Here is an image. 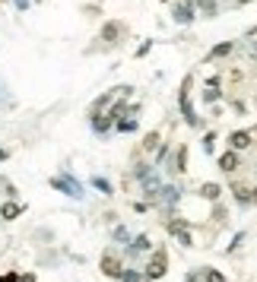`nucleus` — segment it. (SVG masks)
<instances>
[{
    "mask_svg": "<svg viewBox=\"0 0 257 282\" xmlns=\"http://www.w3.org/2000/svg\"><path fill=\"white\" fill-rule=\"evenodd\" d=\"M165 267H168V254L165 251H156V254H152V260H149V267H146V273H143V279H162V276H165Z\"/></svg>",
    "mask_w": 257,
    "mask_h": 282,
    "instance_id": "nucleus-1",
    "label": "nucleus"
},
{
    "mask_svg": "<svg viewBox=\"0 0 257 282\" xmlns=\"http://www.w3.org/2000/svg\"><path fill=\"white\" fill-rule=\"evenodd\" d=\"M51 187H54V190H64L67 196H76V200L83 196V187L76 184L73 178H54V181H51Z\"/></svg>",
    "mask_w": 257,
    "mask_h": 282,
    "instance_id": "nucleus-2",
    "label": "nucleus"
},
{
    "mask_svg": "<svg viewBox=\"0 0 257 282\" xmlns=\"http://www.w3.org/2000/svg\"><path fill=\"white\" fill-rule=\"evenodd\" d=\"M229 146H232L235 152L251 149V146H254V133H251V130H235L232 136H229Z\"/></svg>",
    "mask_w": 257,
    "mask_h": 282,
    "instance_id": "nucleus-3",
    "label": "nucleus"
},
{
    "mask_svg": "<svg viewBox=\"0 0 257 282\" xmlns=\"http://www.w3.org/2000/svg\"><path fill=\"white\" fill-rule=\"evenodd\" d=\"M238 165H242V152L229 149V152H222V156H219V168H222L226 175H235V172H238Z\"/></svg>",
    "mask_w": 257,
    "mask_h": 282,
    "instance_id": "nucleus-4",
    "label": "nucleus"
},
{
    "mask_svg": "<svg viewBox=\"0 0 257 282\" xmlns=\"http://www.w3.org/2000/svg\"><path fill=\"white\" fill-rule=\"evenodd\" d=\"M194 13H197V3H194V0H184V3L175 6V19H178V22H191Z\"/></svg>",
    "mask_w": 257,
    "mask_h": 282,
    "instance_id": "nucleus-5",
    "label": "nucleus"
},
{
    "mask_svg": "<svg viewBox=\"0 0 257 282\" xmlns=\"http://www.w3.org/2000/svg\"><path fill=\"white\" fill-rule=\"evenodd\" d=\"M102 273H105V276H111V279H121V263H118L115 257H111V254H105V257H102Z\"/></svg>",
    "mask_w": 257,
    "mask_h": 282,
    "instance_id": "nucleus-6",
    "label": "nucleus"
},
{
    "mask_svg": "<svg viewBox=\"0 0 257 282\" xmlns=\"http://www.w3.org/2000/svg\"><path fill=\"white\" fill-rule=\"evenodd\" d=\"M140 181H143V193H146V196H156L159 193V178L156 175H146V178H140Z\"/></svg>",
    "mask_w": 257,
    "mask_h": 282,
    "instance_id": "nucleus-7",
    "label": "nucleus"
},
{
    "mask_svg": "<svg viewBox=\"0 0 257 282\" xmlns=\"http://www.w3.org/2000/svg\"><path fill=\"white\" fill-rule=\"evenodd\" d=\"M92 127H96V133H108L111 130V117L108 114H92Z\"/></svg>",
    "mask_w": 257,
    "mask_h": 282,
    "instance_id": "nucleus-8",
    "label": "nucleus"
},
{
    "mask_svg": "<svg viewBox=\"0 0 257 282\" xmlns=\"http://www.w3.org/2000/svg\"><path fill=\"white\" fill-rule=\"evenodd\" d=\"M143 251H149V238L146 235H136L130 241V254H143Z\"/></svg>",
    "mask_w": 257,
    "mask_h": 282,
    "instance_id": "nucleus-9",
    "label": "nucleus"
},
{
    "mask_svg": "<svg viewBox=\"0 0 257 282\" xmlns=\"http://www.w3.org/2000/svg\"><path fill=\"white\" fill-rule=\"evenodd\" d=\"M22 212L19 203H3V209H0V219H16Z\"/></svg>",
    "mask_w": 257,
    "mask_h": 282,
    "instance_id": "nucleus-10",
    "label": "nucleus"
},
{
    "mask_svg": "<svg viewBox=\"0 0 257 282\" xmlns=\"http://www.w3.org/2000/svg\"><path fill=\"white\" fill-rule=\"evenodd\" d=\"M200 193L207 196V200H216V196L222 193V187H219V184H203V187H200Z\"/></svg>",
    "mask_w": 257,
    "mask_h": 282,
    "instance_id": "nucleus-11",
    "label": "nucleus"
},
{
    "mask_svg": "<svg viewBox=\"0 0 257 282\" xmlns=\"http://www.w3.org/2000/svg\"><path fill=\"white\" fill-rule=\"evenodd\" d=\"M159 193L165 203H178V187H159Z\"/></svg>",
    "mask_w": 257,
    "mask_h": 282,
    "instance_id": "nucleus-12",
    "label": "nucleus"
},
{
    "mask_svg": "<svg viewBox=\"0 0 257 282\" xmlns=\"http://www.w3.org/2000/svg\"><path fill=\"white\" fill-rule=\"evenodd\" d=\"M124 114H127V105H121V101H118V105H115V108H111V111H108V117H111V121H115V124H118V121H121V117H124Z\"/></svg>",
    "mask_w": 257,
    "mask_h": 282,
    "instance_id": "nucleus-13",
    "label": "nucleus"
},
{
    "mask_svg": "<svg viewBox=\"0 0 257 282\" xmlns=\"http://www.w3.org/2000/svg\"><path fill=\"white\" fill-rule=\"evenodd\" d=\"M184 165H187V149L181 146V149H178V156H175V172H184Z\"/></svg>",
    "mask_w": 257,
    "mask_h": 282,
    "instance_id": "nucleus-14",
    "label": "nucleus"
},
{
    "mask_svg": "<svg viewBox=\"0 0 257 282\" xmlns=\"http://www.w3.org/2000/svg\"><path fill=\"white\" fill-rule=\"evenodd\" d=\"M203 282H226V276L219 270H203Z\"/></svg>",
    "mask_w": 257,
    "mask_h": 282,
    "instance_id": "nucleus-15",
    "label": "nucleus"
},
{
    "mask_svg": "<svg viewBox=\"0 0 257 282\" xmlns=\"http://www.w3.org/2000/svg\"><path fill=\"white\" fill-rule=\"evenodd\" d=\"M121 282H143V276H140L136 270H124V273H121Z\"/></svg>",
    "mask_w": 257,
    "mask_h": 282,
    "instance_id": "nucleus-16",
    "label": "nucleus"
},
{
    "mask_svg": "<svg viewBox=\"0 0 257 282\" xmlns=\"http://www.w3.org/2000/svg\"><path fill=\"white\" fill-rule=\"evenodd\" d=\"M226 54H232V45H216L210 51V57H226Z\"/></svg>",
    "mask_w": 257,
    "mask_h": 282,
    "instance_id": "nucleus-17",
    "label": "nucleus"
},
{
    "mask_svg": "<svg viewBox=\"0 0 257 282\" xmlns=\"http://www.w3.org/2000/svg\"><path fill=\"white\" fill-rule=\"evenodd\" d=\"M175 238H178V244H184V247H191V244H194V238H191V232H187V228H181V232H178Z\"/></svg>",
    "mask_w": 257,
    "mask_h": 282,
    "instance_id": "nucleus-18",
    "label": "nucleus"
},
{
    "mask_svg": "<svg viewBox=\"0 0 257 282\" xmlns=\"http://www.w3.org/2000/svg\"><path fill=\"white\" fill-rule=\"evenodd\" d=\"M165 228H168V235H178V232H181V228H184V219H171V222H168Z\"/></svg>",
    "mask_w": 257,
    "mask_h": 282,
    "instance_id": "nucleus-19",
    "label": "nucleus"
},
{
    "mask_svg": "<svg viewBox=\"0 0 257 282\" xmlns=\"http://www.w3.org/2000/svg\"><path fill=\"white\" fill-rule=\"evenodd\" d=\"M118 32H121V29H118L115 22H108V25H105V32H102V38H105V41H111V38L118 35Z\"/></svg>",
    "mask_w": 257,
    "mask_h": 282,
    "instance_id": "nucleus-20",
    "label": "nucleus"
},
{
    "mask_svg": "<svg viewBox=\"0 0 257 282\" xmlns=\"http://www.w3.org/2000/svg\"><path fill=\"white\" fill-rule=\"evenodd\" d=\"M118 130H121V133H130V130H136V121H130V117H127V121H118Z\"/></svg>",
    "mask_w": 257,
    "mask_h": 282,
    "instance_id": "nucleus-21",
    "label": "nucleus"
},
{
    "mask_svg": "<svg viewBox=\"0 0 257 282\" xmlns=\"http://www.w3.org/2000/svg\"><path fill=\"white\" fill-rule=\"evenodd\" d=\"M200 10L213 16V13H216V0H200Z\"/></svg>",
    "mask_w": 257,
    "mask_h": 282,
    "instance_id": "nucleus-22",
    "label": "nucleus"
},
{
    "mask_svg": "<svg viewBox=\"0 0 257 282\" xmlns=\"http://www.w3.org/2000/svg\"><path fill=\"white\" fill-rule=\"evenodd\" d=\"M156 146H159V133H149L146 143H143V149H156Z\"/></svg>",
    "mask_w": 257,
    "mask_h": 282,
    "instance_id": "nucleus-23",
    "label": "nucleus"
},
{
    "mask_svg": "<svg viewBox=\"0 0 257 282\" xmlns=\"http://www.w3.org/2000/svg\"><path fill=\"white\" fill-rule=\"evenodd\" d=\"M92 184H96V187H99V190H105V193H111V184L105 181V178H96V181H92Z\"/></svg>",
    "mask_w": 257,
    "mask_h": 282,
    "instance_id": "nucleus-24",
    "label": "nucleus"
},
{
    "mask_svg": "<svg viewBox=\"0 0 257 282\" xmlns=\"http://www.w3.org/2000/svg\"><path fill=\"white\" fill-rule=\"evenodd\" d=\"M115 238H118V241H127L130 235H127V228H124V225H118V228H115Z\"/></svg>",
    "mask_w": 257,
    "mask_h": 282,
    "instance_id": "nucleus-25",
    "label": "nucleus"
},
{
    "mask_svg": "<svg viewBox=\"0 0 257 282\" xmlns=\"http://www.w3.org/2000/svg\"><path fill=\"white\" fill-rule=\"evenodd\" d=\"M16 3V10H29V0H13Z\"/></svg>",
    "mask_w": 257,
    "mask_h": 282,
    "instance_id": "nucleus-26",
    "label": "nucleus"
},
{
    "mask_svg": "<svg viewBox=\"0 0 257 282\" xmlns=\"http://www.w3.org/2000/svg\"><path fill=\"white\" fill-rule=\"evenodd\" d=\"M19 276H16V273H6V276H0V282H16Z\"/></svg>",
    "mask_w": 257,
    "mask_h": 282,
    "instance_id": "nucleus-27",
    "label": "nucleus"
},
{
    "mask_svg": "<svg viewBox=\"0 0 257 282\" xmlns=\"http://www.w3.org/2000/svg\"><path fill=\"white\" fill-rule=\"evenodd\" d=\"M251 203H257V187H254V190H251Z\"/></svg>",
    "mask_w": 257,
    "mask_h": 282,
    "instance_id": "nucleus-28",
    "label": "nucleus"
},
{
    "mask_svg": "<svg viewBox=\"0 0 257 282\" xmlns=\"http://www.w3.org/2000/svg\"><path fill=\"white\" fill-rule=\"evenodd\" d=\"M3 159H6V152H3V149H0V162H3Z\"/></svg>",
    "mask_w": 257,
    "mask_h": 282,
    "instance_id": "nucleus-29",
    "label": "nucleus"
},
{
    "mask_svg": "<svg viewBox=\"0 0 257 282\" xmlns=\"http://www.w3.org/2000/svg\"><path fill=\"white\" fill-rule=\"evenodd\" d=\"M235 3H251V0H235Z\"/></svg>",
    "mask_w": 257,
    "mask_h": 282,
    "instance_id": "nucleus-30",
    "label": "nucleus"
}]
</instances>
